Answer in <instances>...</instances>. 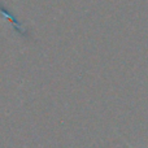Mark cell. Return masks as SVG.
Here are the masks:
<instances>
[{
    "instance_id": "1",
    "label": "cell",
    "mask_w": 148,
    "mask_h": 148,
    "mask_svg": "<svg viewBox=\"0 0 148 148\" xmlns=\"http://www.w3.org/2000/svg\"><path fill=\"white\" fill-rule=\"evenodd\" d=\"M127 146H129V147H130V148H134V147H133V146H131V144H130V143H127Z\"/></svg>"
}]
</instances>
